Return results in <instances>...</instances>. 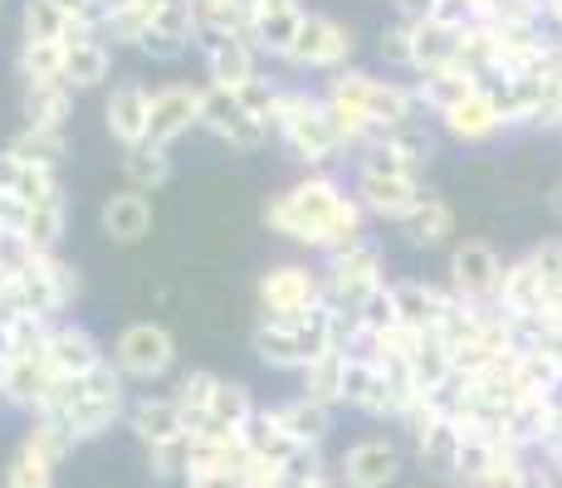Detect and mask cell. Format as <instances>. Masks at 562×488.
<instances>
[{"label":"cell","mask_w":562,"mask_h":488,"mask_svg":"<svg viewBox=\"0 0 562 488\" xmlns=\"http://www.w3.org/2000/svg\"><path fill=\"white\" fill-rule=\"evenodd\" d=\"M259 225H265L269 235H279L284 245L323 259V254H333V249L362 240L367 211L338 171L318 167V171H299L289 186L269 191L265 205H259Z\"/></svg>","instance_id":"6da1fadb"},{"label":"cell","mask_w":562,"mask_h":488,"mask_svg":"<svg viewBox=\"0 0 562 488\" xmlns=\"http://www.w3.org/2000/svg\"><path fill=\"white\" fill-rule=\"evenodd\" d=\"M323 303H328V279L323 264L308 259H279L255 279V308L265 322H304Z\"/></svg>","instance_id":"7a4b0ae2"},{"label":"cell","mask_w":562,"mask_h":488,"mask_svg":"<svg viewBox=\"0 0 562 488\" xmlns=\"http://www.w3.org/2000/svg\"><path fill=\"white\" fill-rule=\"evenodd\" d=\"M358 54V30L342 25L338 15H323V10H308L304 30H299L294 49L284 54V64H274L279 73H294V79H333L342 73Z\"/></svg>","instance_id":"3957f363"},{"label":"cell","mask_w":562,"mask_h":488,"mask_svg":"<svg viewBox=\"0 0 562 488\" xmlns=\"http://www.w3.org/2000/svg\"><path fill=\"white\" fill-rule=\"evenodd\" d=\"M108 362H113L127 382H161V376L177 366V338H171L167 322L137 318L113 338Z\"/></svg>","instance_id":"277c9868"},{"label":"cell","mask_w":562,"mask_h":488,"mask_svg":"<svg viewBox=\"0 0 562 488\" xmlns=\"http://www.w3.org/2000/svg\"><path fill=\"white\" fill-rule=\"evenodd\" d=\"M318 264H323V279H328V303H338V308H358L367 293H376L386 284V259L372 235L333 249Z\"/></svg>","instance_id":"5b68a950"},{"label":"cell","mask_w":562,"mask_h":488,"mask_svg":"<svg viewBox=\"0 0 562 488\" xmlns=\"http://www.w3.org/2000/svg\"><path fill=\"white\" fill-rule=\"evenodd\" d=\"M201 113H205V83H191V79L153 83V107H147V143H157V147L187 143L191 133H201Z\"/></svg>","instance_id":"8992f818"},{"label":"cell","mask_w":562,"mask_h":488,"mask_svg":"<svg viewBox=\"0 0 562 488\" xmlns=\"http://www.w3.org/2000/svg\"><path fill=\"white\" fill-rule=\"evenodd\" d=\"M201 133L215 137L221 147L231 151H259L269 147L274 137H269V123L259 113L245 107L240 93H225V89H211L205 83V113H201Z\"/></svg>","instance_id":"52a82bcc"},{"label":"cell","mask_w":562,"mask_h":488,"mask_svg":"<svg viewBox=\"0 0 562 488\" xmlns=\"http://www.w3.org/2000/svg\"><path fill=\"white\" fill-rule=\"evenodd\" d=\"M147 107H153V83L123 73L103 89V133L117 151L147 143Z\"/></svg>","instance_id":"ba28073f"},{"label":"cell","mask_w":562,"mask_h":488,"mask_svg":"<svg viewBox=\"0 0 562 488\" xmlns=\"http://www.w3.org/2000/svg\"><path fill=\"white\" fill-rule=\"evenodd\" d=\"M113 59H117V45L99 30H79L69 25L64 35V83L74 93H99L113 83Z\"/></svg>","instance_id":"9c48e42d"},{"label":"cell","mask_w":562,"mask_h":488,"mask_svg":"<svg viewBox=\"0 0 562 488\" xmlns=\"http://www.w3.org/2000/svg\"><path fill=\"white\" fill-rule=\"evenodd\" d=\"M137 54L153 64H181L187 54H196V0H161Z\"/></svg>","instance_id":"30bf717a"},{"label":"cell","mask_w":562,"mask_h":488,"mask_svg":"<svg viewBox=\"0 0 562 488\" xmlns=\"http://www.w3.org/2000/svg\"><path fill=\"white\" fill-rule=\"evenodd\" d=\"M99 230L108 245H143L147 235L157 230V205L147 191H133V186H117L103 195L99 205Z\"/></svg>","instance_id":"8fae6325"},{"label":"cell","mask_w":562,"mask_h":488,"mask_svg":"<svg viewBox=\"0 0 562 488\" xmlns=\"http://www.w3.org/2000/svg\"><path fill=\"white\" fill-rule=\"evenodd\" d=\"M265 69H274V64L265 59V54L255 49L250 35H235V39H221L215 49L201 54V83H211V89H225V93H240L245 83H255Z\"/></svg>","instance_id":"7c38bea8"},{"label":"cell","mask_w":562,"mask_h":488,"mask_svg":"<svg viewBox=\"0 0 562 488\" xmlns=\"http://www.w3.org/2000/svg\"><path fill=\"white\" fill-rule=\"evenodd\" d=\"M108 362V347L83 328L79 318H54L49 328V366L54 376H89L93 366Z\"/></svg>","instance_id":"4fadbf2b"},{"label":"cell","mask_w":562,"mask_h":488,"mask_svg":"<svg viewBox=\"0 0 562 488\" xmlns=\"http://www.w3.org/2000/svg\"><path fill=\"white\" fill-rule=\"evenodd\" d=\"M304 20H308V0H265L255 15V30H250L255 49L265 54L269 64H284V54L294 49Z\"/></svg>","instance_id":"5bb4252c"},{"label":"cell","mask_w":562,"mask_h":488,"mask_svg":"<svg viewBox=\"0 0 562 488\" xmlns=\"http://www.w3.org/2000/svg\"><path fill=\"white\" fill-rule=\"evenodd\" d=\"M342 469V484L348 488H386L402 469V454H396L392 440L382 435H367V440H352L338 459Z\"/></svg>","instance_id":"9a60e30c"},{"label":"cell","mask_w":562,"mask_h":488,"mask_svg":"<svg viewBox=\"0 0 562 488\" xmlns=\"http://www.w3.org/2000/svg\"><path fill=\"white\" fill-rule=\"evenodd\" d=\"M74 103H79V93H74L64 79L20 83V123H30V127H45V133H69Z\"/></svg>","instance_id":"2e32d148"},{"label":"cell","mask_w":562,"mask_h":488,"mask_svg":"<svg viewBox=\"0 0 562 488\" xmlns=\"http://www.w3.org/2000/svg\"><path fill=\"white\" fill-rule=\"evenodd\" d=\"M127 425L137 430V440L153 450V444H171V440H187V416H181L177 396H143L133 400V410H127Z\"/></svg>","instance_id":"e0dca14e"},{"label":"cell","mask_w":562,"mask_h":488,"mask_svg":"<svg viewBox=\"0 0 562 488\" xmlns=\"http://www.w3.org/2000/svg\"><path fill=\"white\" fill-rule=\"evenodd\" d=\"M117 167H123V186L147 191V195L167 191L171 177H177V157H171V147H157V143L117 151Z\"/></svg>","instance_id":"ac0fdd59"},{"label":"cell","mask_w":562,"mask_h":488,"mask_svg":"<svg viewBox=\"0 0 562 488\" xmlns=\"http://www.w3.org/2000/svg\"><path fill=\"white\" fill-rule=\"evenodd\" d=\"M0 191L20 195V201H30V205H40L45 195L64 191V177H59V171L35 167V161H25V157H15L10 147H0Z\"/></svg>","instance_id":"d6986e66"},{"label":"cell","mask_w":562,"mask_h":488,"mask_svg":"<svg viewBox=\"0 0 562 488\" xmlns=\"http://www.w3.org/2000/svg\"><path fill=\"white\" fill-rule=\"evenodd\" d=\"M274 410H279V420H284V430L304 444V450H313V444L333 430V406L328 400L304 396V390H299L294 400H284V406H274Z\"/></svg>","instance_id":"ffe728a7"},{"label":"cell","mask_w":562,"mask_h":488,"mask_svg":"<svg viewBox=\"0 0 562 488\" xmlns=\"http://www.w3.org/2000/svg\"><path fill=\"white\" fill-rule=\"evenodd\" d=\"M69 235V195L54 191L40 205H30V225H25V240L40 249V254H54Z\"/></svg>","instance_id":"44dd1931"},{"label":"cell","mask_w":562,"mask_h":488,"mask_svg":"<svg viewBox=\"0 0 562 488\" xmlns=\"http://www.w3.org/2000/svg\"><path fill=\"white\" fill-rule=\"evenodd\" d=\"M402 235H406V245H416V249L446 245V235H456V215H450V205L440 201V195H426L402 220Z\"/></svg>","instance_id":"7402d4cb"},{"label":"cell","mask_w":562,"mask_h":488,"mask_svg":"<svg viewBox=\"0 0 562 488\" xmlns=\"http://www.w3.org/2000/svg\"><path fill=\"white\" fill-rule=\"evenodd\" d=\"M5 147L15 151V157L35 161V167L59 171V167H64V157H69V133H45V127H30V123H20L15 133L5 137Z\"/></svg>","instance_id":"603a6c76"},{"label":"cell","mask_w":562,"mask_h":488,"mask_svg":"<svg viewBox=\"0 0 562 488\" xmlns=\"http://www.w3.org/2000/svg\"><path fill=\"white\" fill-rule=\"evenodd\" d=\"M499 274L504 269H499V259H494V249L480 240H464V245H456V254H450V279H456L464 293L490 288Z\"/></svg>","instance_id":"cb8c5ba5"},{"label":"cell","mask_w":562,"mask_h":488,"mask_svg":"<svg viewBox=\"0 0 562 488\" xmlns=\"http://www.w3.org/2000/svg\"><path fill=\"white\" fill-rule=\"evenodd\" d=\"M215 390H221V376L215 372H181L177 376V406H181V416H187V430L196 435V430L211 420V406H215Z\"/></svg>","instance_id":"d4e9b609"},{"label":"cell","mask_w":562,"mask_h":488,"mask_svg":"<svg viewBox=\"0 0 562 488\" xmlns=\"http://www.w3.org/2000/svg\"><path fill=\"white\" fill-rule=\"evenodd\" d=\"M15 73H20V83L64 79V39H20Z\"/></svg>","instance_id":"484cf974"},{"label":"cell","mask_w":562,"mask_h":488,"mask_svg":"<svg viewBox=\"0 0 562 488\" xmlns=\"http://www.w3.org/2000/svg\"><path fill=\"white\" fill-rule=\"evenodd\" d=\"M74 20L49 0H25L20 5V39H64Z\"/></svg>","instance_id":"4316f807"},{"label":"cell","mask_w":562,"mask_h":488,"mask_svg":"<svg viewBox=\"0 0 562 488\" xmlns=\"http://www.w3.org/2000/svg\"><path fill=\"white\" fill-rule=\"evenodd\" d=\"M54 469H59L54 459H45L30 444H20V454L5 464V488H54Z\"/></svg>","instance_id":"83f0119b"},{"label":"cell","mask_w":562,"mask_h":488,"mask_svg":"<svg viewBox=\"0 0 562 488\" xmlns=\"http://www.w3.org/2000/svg\"><path fill=\"white\" fill-rule=\"evenodd\" d=\"M45 274H49V284H54V298H59V308L74 313V303L83 298V269L54 249V254H45Z\"/></svg>","instance_id":"f1b7e54d"},{"label":"cell","mask_w":562,"mask_h":488,"mask_svg":"<svg viewBox=\"0 0 562 488\" xmlns=\"http://www.w3.org/2000/svg\"><path fill=\"white\" fill-rule=\"evenodd\" d=\"M113 5H123V10H133V15H143L147 25H153V15L161 10V0H113Z\"/></svg>","instance_id":"f546056e"},{"label":"cell","mask_w":562,"mask_h":488,"mask_svg":"<svg viewBox=\"0 0 562 488\" xmlns=\"http://www.w3.org/2000/svg\"><path fill=\"white\" fill-rule=\"evenodd\" d=\"M259 5H265V0H231V10H235V15H240V20H245V25H250V30H255V15H259Z\"/></svg>","instance_id":"4dcf8cb0"},{"label":"cell","mask_w":562,"mask_h":488,"mask_svg":"<svg viewBox=\"0 0 562 488\" xmlns=\"http://www.w3.org/2000/svg\"><path fill=\"white\" fill-rule=\"evenodd\" d=\"M0 5H5V0H0Z\"/></svg>","instance_id":"1f68e13d"}]
</instances>
